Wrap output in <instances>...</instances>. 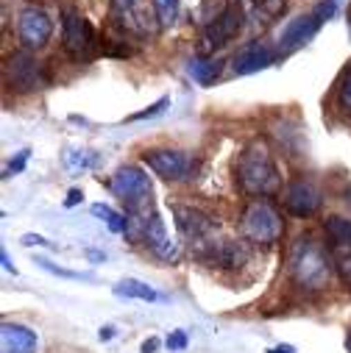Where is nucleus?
<instances>
[{
  "label": "nucleus",
  "mask_w": 351,
  "mask_h": 353,
  "mask_svg": "<svg viewBox=\"0 0 351 353\" xmlns=\"http://www.w3.org/2000/svg\"><path fill=\"white\" fill-rule=\"evenodd\" d=\"M234 172H237L240 190L245 195H251V198H271V195H276L282 190L279 167L274 161L271 148L262 139H254V142H248L243 148V153L237 156Z\"/></svg>",
  "instance_id": "nucleus-1"
},
{
  "label": "nucleus",
  "mask_w": 351,
  "mask_h": 353,
  "mask_svg": "<svg viewBox=\"0 0 351 353\" xmlns=\"http://www.w3.org/2000/svg\"><path fill=\"white\" fill-rule=\"evenodd\" d=\"M290 276L301 290H323L332 276V256L310 236H298L287 256Z\"/></svg>",
  "instance_id": "nucleus-2"
},
{
  "label": "nucleus",
  "mask_w": 351,
  "mask_h": 353,
  "mask_svg": "<svg viewBox=\"0 0 351 353\" xmlns=\"http://www.w3.org/2000/svg\"><path fill=\"white\" fill-rule=\"evenodd\" d=\"M109 23L126 39H151L156 34L159 17L148 0H112L109 3Z\"/></svg>",
  "instance_id": "nucleus-3"
},
{
  "label": "nucleus",
  "mask_w": 351,
  "mask_h": 353,
  "mask_svg": "<svg viewBox=\"0 0 351 353\" xmlns=\"http://www.w3.org/2000/svg\"><path fill=\"white\" fill-rule=\"evenodd\" d=\"M112 192L115 198H120V203L126 206L129 214H140V212H148L153 209L151 206V195H153V187H151V179L134 164H126L115 172L112 179Z\"/></svg>",
  "instance_id": "nucleus-4"
},
{
  "label": "nucleus",
  "mask_w": 351,
  "mask_h": 353,
  "mask_svg": "<svg viewBox=\"0 0 351 353\" xmlns=\"http://www.w3.org/2000/svg\"><path fill=\"white\" fill-rule=\"evenodd\" d=\"M285 231L282 214L268 201H254L243 212V236L254 245H274Z\"/></svg>",
  "instance_id": "nucleus-5"
},
{
  "label": "nucleus",
  "mask_w": 351,
  "mask_h": 353,
  "mask_svg": "<svg viewBox=\"0 0 351 353\" xmlns=\"http://www.w3.org/2000/svg\"><path fill=\"white\" fill-rule=\"evenodd\" d=\"M61 45L73 59H90L98 50V34L93 23L75 9L61 12Z\"/></svg>",
  "instance_id": "nucleus-6"
},
{
  "label": "nucleus",
  "mask_w": 351,
  "mask_h": 353,
  "mask_svg": "<svg viewBox=\"0 0 351 353\" xmlns=\"http://www.w3.org/2000/svg\"><path fill=\"white\" fill-rule=\"evenodd\" d=\"M243 28V9L237 3H226V9L204 26L201 31V45H198V53L201 56H212L215 50H220L223 45H229Z\"/></svg>",
  "instance_id": "nucleus-7"
},
{
  "label": "nucleus",
  "mask_w": 351,
  "mask_h": 353,
  "mask_svg": "<svg viewBox=\"0 0 351 353\" xmlns=\"http://www.w3.org/2000/svg\"><path fill=\"white\" fill-rule=\"evenodd\" d=\"M45 72L42 64L31 56V50H17L6 59V83L15 92H34L45 86Z\"/></svg>",
  "instance_id": "nucleus-8"
},
{
  "label": "nucleus",
  "mask_w": 351,
  "mask_h": 353,
  "mask_svg": "<svg viewBox=\"0 0 351 353\" xmlns=\"http://www.w3.org/2000/svg\"><path fill=\"white\" fill-rule=\"evenodd\" d=\"M145 164L162 175L164 181H184L187 175L193 172V161L184 150H176V148H156V150H145L142 153Z\"/></svg>",
  "instance_id": "nucleus-9"
},
{
  "label": "nucleus",
  "mask_w": 351,
  "mask_h": 353,
  "mask_svg": "<svg viewBox=\"0 0 351 353\" xmlns=\"http://www.w3.org/2000/svg\"><path fill=\"white\" fill-rule=\"evenodd\" d=\"M50 34H53V20L37 9V6H28L20 12L17 17V37L23 42L26 50H39L50 42Z\"/></svg>",
  "instance_id": "nucleus-10"
},
{
  "label": "nucleus",
  "mask_w": 351,
  "mask_h": 353,
  "mask_svg": "<svg viewBox=\"0 0 351 353\" xmlns=\"http://www.w3.org/2000/svg\"><path fill=\"white\" fill-rule=\"evenodd\" d=\"M173 217H176V228L182 231L184 239H190L193 245H204L207 239H212V231H215V220L196 209V206H173Z\"/></svg>",
  "instance_id": "nucleus-11"
},
{
  "label": "nucleus",
  "mask_w": 351,
  "mask_h": 353,
  "mask_svg": "<svg viewBox=\"0 0 351 353\" xmlns=\"http://www.w3.org/2000/svg\"><path fill=\"white\" fill-rule=\"evenodd\" d=\"M321 203H323L321 190H318L312 181H307V179H296V181H290L287 190H285V209H287L293 217L307 220V217H312V214L321 209Z\"/></svg>",
  "instance_id": "nucleus-12"
},
{
  "label": "nucleus",
  "mask_w": 351,
  "mask_h": 353,
  "mask_svg": "<svg viewBox=\"0 0 351 353\" xmlns=\"http://www.w3.org/2000/svg\"><path fill=\"white\" fill-rule=\"evenodd\" d=\"M198 259L212 264V268H240L248 259V248L245 242H234V239H207L204 245H198Z\"/></svg>",
  "instance_id": "nucleus-13"
},
{
  "label": "nucleus",
  "mask_w": 351,
  "mask_h": 353,
  "mask_svg": "<svg viewBox=\"0 0 351 353\" xmlns=\"http://www.w3.org/2000/svg\"><path fill=\"white\" fill-rule=\"evenodd\" d=\"M279 50L268 42H248L245 48H240L231 59V70L237 75H251V72H259V70H268L274 61H276Z\"/></svg>",
  "instance_id": "nucleus-14"
},
{
  "label": "nucleus",
  "mask_w": 351,
  "mask_h": 353,
  "mask_svg": "<svg viewBox=\"0 0 351 353\" xmlns=\"http://www.w3.org/2000/svg\"><path fill=\"white\" fill-rule=\"evenodd\" d=\"M321 26H323V23L315 17V12H310V14H298L296 20H290V23L282 28L279 50H282V53L298 50L301 45H307V42L321 31Z\"/></svg>",
  "instance_id": "nucleus-15"
},
{
  "label": "nucleus",
  "mask_w": 351,
  "mask_h": 353,
  "mask_svg": "<svg viewBox=\"0 0 351 353\" xmlns=\"http://www.w3.org/2000/svg\"><path fill=\"white\" fill-rule=\"evenodd\" d=\"M37 331L20 325V323H3L0 325V353H37Z\"/></svg>",
  "instance_id": "nucleus-16"
},
{
  "label": "nucleus",
  "mask_w": 351,
  "mask_h": 353,
  "mask_svg": "<svg viewBox=\"0 0 351 353\" xmlns=\"http://www.w3.org/2000/svg\"><path fill=\"white\" fill-rule=\"evenodd\" d=\"M220 70H223V59H215V56H196L190 61V67H187L190 78L196 83H201V86H212L218 81Z\"/></svg>",
  "instance_id": "nucleus-17"
},
{
  "label": "nucleus",
  "mask_w": 351,
  "mask_h": 353,
  "mask_svg": "<svg viewBox=\"0 0 351 353\" xmlns=\"http://www.w3.org/2000/svg\"><path fill=\"white\" fill-rule=\"evenodd\" d=\"M329 256H332V264H334L340 281H343L345 287H351V245L329 242Z\"/></svg>",
  "instance_id": "nucleus-18"
},
{
  "label": "nucleus",
  "mask_w": 351,
  "mask_h": 353,
  "mask_svg": "<svg viewBox=\"0 0 351 353\" xmlns=\"http://www.w3.org/2000/svg\"><path fill=\"white\" fill-rule=\"evenodd\" d=\"M115 295H120V298H137V301H159V292L153 287H148L145 281H140V279H123L115 287Z\"/></svg>",
  "instance_id": "nucleus-19"
},
{
  "label": "nucleus",
  "mask_w": 351,
  "mask_h": 353,
  "mask_svg": "<svg viewBox=\"0 0 351 353\" xmlns=\"http://www.w3.org/2000/svg\"><path fill=\"white\" fill-rule=\"evenodd\" d=\"M90 212H93L98 220H104L112 234H126V231H129V217L120 214V212H115L112 206H106V203H93Z\"/></svg>",
  "instance_id": "nucleus-20"
},
{
  "label": "nucleus",
  "mask_w": 351,
  "mask_h": 353,
  "mask_svg": "<svg viewBox=\"0 0 351 353\" xmlns=\"http://www.w3.org/2000/svg\"><path fill=\"white\" fill-rule=\"evenodd\" d=\"M282 12H285V0H259L251 12V20L254 26H271Z\"/></svg>",
  "instance_id": "nucleus-21"
},
{
  "label": "nucleus",
  "mask_w": 351,
  "mask_h": 353,
  "mask_svg": "<svg viewBox=\"0 0 351 353\" xmlns=\"http://www.w3.org/2000/svg\"><path fill=\"white\" fill-rule=\"evenodd\" d=\"M323 228H326V234H329V239L332 242H343V245H351V220H345V217H329L326 223H323Z\"/></svg>",
  "instance_id": "nucleus-22"
},
{
  "label": "nucleus",
  "mask_w": 351,
  "mask_h": 353,
  "mask_svg": "<svg viewBox=\"0 0 351 353\" xmlns=\"http://www.w3.org/2000/svg\"><path fill=\"white\" fill-rule=\"evenodd\" d=\"M179 3L182 0H153V9H156V17H159L162 28L176 23V17H179Z\"/></svg>",
  "instance_id": "nucleus-23"
},
{
  "label": "nucleus",
  "mask_w": 351,
  "mask_h": 353,
  "mask_svg": "<svg viewBox=\"0 0 351 353\" xmlns=\"http://www.w3.org/2000/svg\"><path fill=\"white\" fill-rule=\"evenodd\" d=\"M37 264L45 270V273H50V276H59V279H70V281H95V276L93 273H75V270H64V268H59V264H50L48 259H37Z\"/></svg>",
  "instance_id": "nucleus-24"
},
{
  "label": "nucleus",
  "mask_w": 351,
  "mask_h": 353,
  "mask_svg": "<svg viewBox=\"0 0 351 353\" xmlns=\"http://www.w3.org/2000/svg\"><path fill=\"white\" fill-rule=\"evenodd\" d=\"M337 103L345 114H351V67L343 72L340 78V86H337Z\"/></svg>",
  "instance_id": "nucleus-25"
},
{
  "label": "nucleus",
  "mask_w": 351,
  "mask_h": 353,
  "mask_svg": "<svg viewBox=\"0 0 351 353\" xmlns=\"http://www.w3.org/2000/svg\"><path fill=\"white\" fill-rule=\"evenodd\" d=\"M170 106V98H159L156 103H151L148 109H142V112H137V114H129L126 120L129 123H140V120H151V117H156V114H162L164 109Z\"/></svg>",
  "instance_id": "nucleus-26"
},
{
  "label": "nucleus",
  "mask_w": 351,
  "mask_h": 353,
  "mask_svg": "<svg viewBox=\"0 0 351 353\" xmlns=\"http://www.w3.org/2000/svg\"><path fill=\"white\" fill-rule=\"evenodd\" d=\"M93 161H95V159L90 156V150H70V153H67V164H70V167H81V170H84V167H90Z\"/></svg>",
  "instance_id": "nucleus-27"
},
{
  "label": "nucleus",
  "mask_w": 351,
  "mask_h": 353,
  "mask_svg": "<svg viewBox=\"0 0 351 353\" xmlns=\"http://www.w3.org/2000/svg\"><path fill=\"white\" fill-rule=\"evenodd\" d=\"M334 12H337V0H321V3L315 6V17H318L321 23L332 20V17H334Z\"/></svg>",
  "instance_id": "nucleus-28"
},
{
  "label": "nucleus",
  "mask_w": 351,
  "mask_h": 353,
  "mask_svg": "<svg viewBox=\"0 0 351 353\" xmlns=\"http://www.w3.org/2000/svg\"><path fill=\"white\" fill-rule=\"evenodd\" d=\"M164 345H167L170 350H184V347H187V334H184V331H170L167 339H164Z\"/></svg>",
  "instance_id": "nucleus-29"
},
{
  "label": "nucleus",
  "mask_w": 351,
  "mask_h": 353,
  "mask_svg": "<svg viewBox=\"0 0 351 353\" xmlns=\"http://www.w3.org/2000/svg\"><path fill=\"white\" fill-rule=\"evenodd\" d=\"M28 156H31V150L26 148V150H20V153H17V159H12V164L6 167V179H12V175H15V172H23V167H26Z\"/></svg>",
  "instance_id": "nucleus-30"
},
{
  "label": "nucleus",
  "mask_w": 351,
  "mask_h": 353,
  "mask_svg": "<svg viewBox=\"0 0 351 353\" xmlns=\"http://www.w3.org/2000/svg\"><path fill=\"white\" fill-rule=\"evenodd\" d=\"M20 242H23L26 248H34V245H37V248H53V245H50L45 236H39V234H23Z\"/></svg>",
  "instance_id": "nucleus-31"
},
{
  "label": "nucleus",
  "mask_w": 351,
  "mask_h": 353,
  "mask_svg": "<svg viewBox=\"0 0 351 353\" xmlns=\"http://www.w3.org/2000/svg\"><path fill=\"white\" fill-rule=\"evenodd\" d=\"M81 201H84V192H81V190H70V192H67V201H64V206L70 209V206H78Z\"/></svg>",
  "instance_id": "nucleus-32"
},
{
  "label": "nucleus",
  "mask_w": 351,
  "mask_h": 353,
  "mask_svg": "<svg viewBox=\"0 0 351 353\" xmlns=\"http://www.w3.org/2000/svg\"><path fill=\"white\" fill-rule=\"evenodd\" d=\"M0 261H3V268H6V273H15L17 276V268L12 264V259H9V253L6 250H0Z\"/></svg>",
  "instance_id": "nucleus-33"
},
{
  "label": "nucleus",
  "mask_w": 351,
  "mask_h": 353,
  "mask_svg": "<svg viewBox=\"0 0 351 353\" xmlns=\"http://www.w3.org/2000/svg\"><path fill=\"white\" fill-rule=\"evenodd\" d=\"M156 347H159V339H156V336H151V339L142 342V353H153Z\"/></svg>",
  "instance_id": "nucleus-34"
},
{
  "label": "nucleus",
  "mask_w": 351,
  "mask_h": 353,
  "mask_svg": "<svg viewBox=\"0 0 351 353\" xmlns=\"http://www.w3.org/2000/svg\"><path fill=\"white\" fill-rule=\"evenodd\" d=\"M98 336H101V342H106V339H112V336H115V328H112V325H104Z\"/></svg>",
  "instance_id": "nucleus-35"
},
{
  "label": "nucleus",
  "mask_w": 351,
  "mask_h": 353,
  "mask_svg": "<svg viewBox=\"0 0 351 353\" xmlns=\"http://www.w3.org/2000/svg\"><path fill=\"white\" fill-rule=\"evenodd\" d=\"M86 256H90L93 261H106V253H101V250H86Z\"/></svg>",
  "instance_id": "nucleus-36"
},
{
  "label": "nucleus",
  "mask_w": 351,
  "mask_h": 353,
  "mask_svg": "<svg viewBox=\"0 0 351 353\" xmlns=\"http://www.w3.org/2000/svg\"><path fill=\"white\" fill-rule=\"evenodd\" d=\"M268 353H296V350H293L290 345H276V347H271Z\"/></svg>",
  "instance_id": "nucleus-37"
},
{
  "label": "nucleus",
  "mask_w": 351,
  "mask_h": 353,
  "mask_svg": "<svg viewBox=\"0 0 351 353\" xmlns=\"http://www.w3.org/2000/svg\"><path fill=\"white\" fill-rule=\"evenodd\" d=\"M345 347H348V353H351V331H348V336H345Z\"/></svg>",
  "instance_id": "nucleus-38"
},
{
  "label": "nucleus",
  "mask_w": 351,
  "mask_h": 353,
  "mask_svg": "<svg viewBox=\"0 0 351 353\" xmlns=\"http://www.w3.org/2000/svg\"><path fill=\"white\" fill-rule=\"evenodd\" d=\"M348 26H351V6H348Z\"/></svg>",
  "instance_id": "nucleus-39"
},
{
  "label": "nucleus",
  "mask_w": 351,
  "mask_h": 353,
  "mask_svg": "<svg viewBox=\"0 0 351 353\" xmlns=\"http://www.w3.org/2000/svg\"><path fill=\"white\" fill-rule=\"evenodd\" d=\"M28 3H42V0H28Z\"/></svg>",
  "instance_id": "nucleus-40"
},
{
  "label": "nucleus",
  "mask_w": 351,
  "mask_h": 353,
  "mask_svg": "<svg viewBox=\"0 0 351 353\" xmlns=\"http://www.w3.org/2000/svg\"><path fill=\"white\" fill-rule=\"evenodd\" d=\"M348 195H351V192H348ZM348 201H351V198H348Z\"/></svg>",
  "instance_id": "nucleus-41"
}]
</instances>
